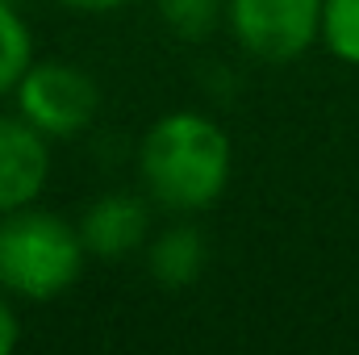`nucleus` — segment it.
I'll return each instance as SVG.
<instances>
[{
  "mask_svg": "<svg viewBox=\"0 0 359 355\" xmlns=\"http://www.w3.org/2000/svg\"><path fill=\"white\" fill-rule=\"evenodd\" d=\"M234 176V142L222 121L201 109L155 117L138 142V184L168 213H205Z\"/></svg>",
  "mask_w": 359,
  "mask_h": 355,
  "instance_id": "f257e3e1",
  "label": "nucleus"
},
{
  "mask_svg": "<svg viewBox=\"0 0 359 355\" xmlns=\"http://www.w3.org/2000/svg\"><path fill=\"white\" fill-rule=\"evenodd\" d=\"M88 247L80 226L55 209L21 205L0 213V288L13 301L46 305L72 293L84 276Z\"/></svg>",
  "mask_w": 359,
  "mask_h": 355,
  "instance_id": "f03ea898",
  "label": "nucleus"
},
{
  "mask_svg": "<svg viewBox=\"0 0 359 355\" xmlns=\"http://www.w3.org/2000/svg\"><path fill=\"white\" fill-rule=\"evenodd\" d=\"M13 109L50 142L80 138L100 113V84L76 63L34 59L13 88Z\"/></svg>",
  "mask_w": 359,
  "mask_h": 355,
  "instance_id": "7ed1b4c3",
  "label": "nucleus"
},
{
  "mask_svg": "<svg viewBox=\"0 0 359 355\" xmlns=\"http://www.w3.org/2000/svg\"><path fill=\"white\" fill-rule=\"evenodd\" d=\"M226 29L255 63L284 67L322 38V0H226Z\"/></svg>",
  "mask_w": 359,
  "mask_h": 355,
  "instance_id": "20e7f679",
  "label": "nucleus"
},
{
  "mask_svg": "<svg viewBox=\"0 0 359 355\" xmlns=\"http://www.w3.org/2000/svg\"><path fill=\"white\" fill-rule=\"evenodd\" d=\"M80 239L88 247V260L117 264L126 255H138L151 239V196L142 192H104L80 213Z\"/></svg>",
  "mask_w": 359,
  "mask_h": 355,
  "instance_id": "39448f33",
  "label": "nucleus"
},
{
  "mask_svg": "<svg viewBox=\"0 0 359 355\" xmlns=\"http://www.w3.org/2000/svg\"><path fill=\"white\" fill-rule=\"evenodd\" d=\"M50 184V138L17 109L0 113V213L42 201Z\"/></svg>",
  "mask_w": 359,
  "mask_h": 355,
  "instance_id": "423d86ee",
  "label": "nucleus"
},
{
  "mask_svg": "<svg viewBox=\"0 0 359 355\" xmlns=\"http://www.w3.org/2000/svg\"><path fill=\"white\" fill-rule=\"evenodd\" d=\"M142 260H147V272H151L155 284L188 288V284L201 280V272L209 264V243H205V234L196 226L180 222V226H168V230L147 239Z\"/></svg>",
  "mask_w": 359,
  "mask_h": 355,
  "instance_id": "0eeeda50",
  "label": "nucleus"
},
{
  "mask_svg": "<svg viewBox=\"0 0 359 355\" xmlns=\"http://www.w3.org/2000/svg\"><path fill=\"white\" fill-rule=\"evenodd\" d=\"M34 63V34L13 0H0V96H13L17 80Z\"/></svg>",
  "mask_w": 359,
  "mask_h": 355,
  "instance_id": "6e6552de",
  "label": "nucleus"
},
{
  "mask_svg": "<svg viewBox=\"0 0 359 355\" xmlns=\"http://www.w3.org/2000/svg\"><path fill=\"white\" fill-rule=\"evenodd\" d=\"M330 59L359 67V0H322V38Z\"/></svg>",
  "mask_w": 359,
  "mask_h": 355,
  "instance_id": "1a4fd4ad",
  "label": "nucleus"
},
{
  "mask_svg": "<svg viewBox=\"0 0 359 355\" xmlns=\"http://www.w3.org/2000/svg\"><path fill=\"white\" fill-rule=\"evenodd\" d=\"M163 25L176 38H209L217 25H226V0H155Z\"/></svg>",
  "mask_w": 359,
  "mask_h": 355,
  "instance_id": "9d476101",
  "label": "nucleus"
},
{
  "mask_svg": "<svg viewBox=\"0 0 359 355\" xmlns=\"http://www.w3.org/2000/svg\"><path fill=\"white\" fill-rule=\"evenodd\" d=\"M21 343V318L13 309V297L0 288V355H13Z\"/></svg>",
  "mask_w": 359,
  "mask_h": 355,
  "instance_id": "9b49d317",
  "label": "nucleus"
},
{
  "mask_svg": "<svg viewBox=\"0 0 359 355\" xmlns=\"http://www.w3.org/2000/svg\"><path fill=\"white\" fill-rule=\"evenodd\" d=\"M59 4H67L76 13H117V8H126L134 0H59Z\"/></svg>",
  "mask_w": 359,
  "mask_h": 355,
  "instance_id": "f8f14e48",
  "label": "nucleus"
}]
</instances>
